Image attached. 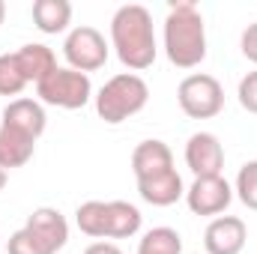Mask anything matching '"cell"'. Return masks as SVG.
Wrapping results in <instances>:
<instances>
[{"label": "cell", "mask_w": 257, "mask_h": 254, "mask_svg": "<svg viewBox=\"0 0 257 254\" xmlns=\"http://www.w3.org/2000/svg\"><path fill=\"white\" fill-rule=\"evenodd\" d=\"M111 39L117 48V57L126 69H150L156 60V33H153V15L141 3L120 6L111 21Z\"/></svg>", "instance_id": "cell-1"}, {"label": "cell", "mask_w": 257, "mask_h": 254, "mask_svg": "<svg viewBox=\"0 0 257 254\" xmlns=\"http://www.w3.org/2000/svg\"><path fill=\"white\" fill-rule=\"evenodd\" d=\"M165 51L180 69H194L206 57V27L194 3H174L165 21Z\"/></svg>", "instance_id": "cell-2"}, {"label": "cell", "mask_w": 257, "mask_h": 254, "mask_svg": "<svg viewBox=\"0 0 257 254\" xmlns=\"http://www.w3.org/2000/svg\"><path fill=\"white\" fill-rule=\"evenodd\" d=\"M150 99V87L141 75L135 72H123V75H114L96 96V111L105 123L117 126L128 117H135L138 111H144Z\"/></svg>", "instance_id": "cell-3"}, {"label": "cell", "mask_w": 257, "mask_h": 254, "mask_svg": "<svg viewBox=\"0 0 257 254\" xmlns=\"http://www.w3.org/2000/svg\"><path fill=\"white\" fill-rule=\"evenodd\" d=\"M36 93L42 102L48 105H57L66 111H78L90 102V93H93V84L84 72H75V69H54L45 81L36 84Z\"/></svg>", "instance_id": "cell-4"}, {"label": "cell", "mask_w": 257, "mask_h": 254, "mask_svg": "<svg viewBox=\"0 0 257 254\" xmlns=\"http://www.w3.org/2000/svg\"><path fill=\"white\" fill-rule=\"evenodd\" d=\"M180 108L192 120H212L224 108V90L212 75H189L177 90Z\"/></svg>", "instance_id": "cell-5"}, {"label": "cell", "mask_w": 257, "mask_h": 254, "mask_svg": "<svg viewBox=\"0 0 257 254\" xmlns=\"http://www.w3.org/2000/svg\"><path fill=\"white\" fill-rule=\"evenodd\" d=\"M63 54L69 66L75 72H96L102 69L108 60V45H105V36L96 30V27H75L69 36H66Z\"/></svg>", "instance_id": "cell-6"}, {"label": "cell", "mask_w": 257, "mask_h": 254, "mask_svg": "<svg viewBox=\"0 0 257 254\" xmlns=\"http://www.w3.org/2000/svg\"><path fill=\"white\" fill-rule=\"evenodd\" d=\"M186 200L194 215H218L230 206L233 189L224 177H197L194 186L186 191Z\"/></svg>", "instance_id": "cell-7"}, {"label": "cell", "mask_w": 257, "mask_h": 254, "mask_svg": "<svg viewBox=\"0 0 257 254\" xmlns=\"http://www.w3.org/2000/svg\"><path fill=\"white\" fill-rule=\"evenodd\" d=\"M186 165L192 168L194 180L197 177H221L224 168V147L218 144L215 135L197 132L186 144Z\"/></svg>", "instance_id": "cell-8"}, {"label": "cell", "mask_w": 257, "mask_h": 254, "mask_svg": "<svg viewBox=\"0 0 257 254\" xmlns=\"http://www.w3.org/2000/svg\"><path fill=\"white\" fill-rule=\"evenodd\" d=\"M245 239H248L245 221L236 218V215L215 218L203 233V245H206L209 254H239L245 248Z\"/></svg>", "instance_id": "cell-9"}, {"label": "cell", "mask_w": 257, "mask_h": 254, "mask_svg": "<svg viewBox=\"0 0 257 254\" xmlns=\"http://www.w3.org/2000/svg\"><path fill=\"white\" fill-rule=\"evenodd\" d=\"M24 227H27L33 236H39L54 254L69 242V224H66L63 215H60L57 209H51V206L33 209V212L27 215V224H24Z\"/></svg>", "instance_id": "cell-10"}, {"label": "cell", "mask_w": 257, "mask_h": 254, "mask_svg": "<svg viewBox=\"0 0 257 254\" xmlns=\"http://www.w3.org/2000/svg\"><path fill=\"white\" fill-rule=\"evenodd\" d=\"M0 126L15 129V132H21V135H27V138L39 141L42 132H45V111H42V105L33 102V99H15V102L6 105Z\"/></svg>", "instance_id": "cell-11"}, {"label": "cell", "mask_w": 257, "mask_h": 254, "mask_svg": "<svg viewBox=\"0 0 257 254\" xmlns=\"http://www.w3.org/2000/svg\"><path fill=\"white\" fill-rule=\"evenodd\" d=\"M132 171H135L138 180L174 171V153H171V147L165 141H144V144H138L135 153H132Z\"/></svg>", "instance_id": "cell-12"}, {"label": "cell", "mask_w": 257, "mask_h": 254, "mask_svg": "<svg viewBox=\"0 0 257 254\" xmlns=\"http://www.w3.org/2000/svg\"><path fill=\"white\" fill-rule=\"evenodd\" d=\"M138 191L147 203L153 206H171L183 197V177L174 171H165V174H156V177H147V180H138Z\"/></svg>", "instance_id": "cell-13"}, {"label": "cell", "mask_w": 257, "mask_h": 254, "mask_svg": "<svg viewBox=\"0 0 257 254\" xmlns=\"http://www.w3.org/2000/svg\"><path fill=\"white\" fill-rule=\"evenodd\" d=\"M15 60L21 66V72H24V78L27 81H45L54 69H57V60H54V51L48 48V45H24V48H18L15 51Z\"/></svg>", "instance_id": "cell-14"}, {"label": "cell", "mask_w": 257, "mask_h": 254, "mask_svg": "<svg viewBox=\"0 0 257 254\" xmlns=\"http://www.w3.org/2000/svg\"><path fill=\"white\" fill-rule=\"evenodd\" d=\"M33 150H36V141H33V138L21 135V132H15V129L0 126V165H3L6 171L27 165L30 156H33Z\"/></svg>", "instance_id": "cell-15"}, {"label": "cell", "mask_w": 257, "mask_h": 254, "mask_svg": "<svg viewBox=\"0 0 257 254\" xmlns=\"http://www.w3.org/2000/svg\"><path fill=\"white\" fill-rule=\"evenodd\" d=\"M72 21L69 0H36L33 3V24L42 33H63Z\"/></svg>", "instance_id": "cell-16"}, {"label": "cell", "mask_w": 257, "mask_h": 254, "mask_svg": "<svg viewBox=\"0 0 257 254\" xmlns=\"http://www.w3.org/2000/svg\"><path fill=\"white\" fill-rule=\"evenodd\" d=\"M141 230V212L126 200L108 203V239H128Z\"/></svg>", "instance_id": "cell-17"}, {"label": "cell", "mask_w": 257, "mask_h": 254, "mask_svg": "<svg viewBox=\"0 0 257 254\" xmlns=\"http://www.w3.org/2000/svg\"><path fill=\"white\" fill-rule=\"evenodd\" d=\"M75 221L81 227V233L93 236V239H108V203L102 200H87L78 206Z\"/></svg>", "instance_id": "cell-18"}, {"label": "cell", "mask_w": 257, "mask_h": 254, "mask_svg": "<svg viewBox=\"0 0 257 254\" xmlns=\"http://www.w3.org/2000/svg\"><path fill=\"white\" fill-rule=\"evenodd\" d=\"M138 254H183V236L174 227H153L141 239Z\"/></svg>", "instance_id": "cell-19"}, {"label": "cell", "mask_w": 257, "mask_h": 254, "mask_svg": "<svg viewBox=\"0 0 257 254\" xmlns=\"http://www.w3.org/2000/svg\"><path fill=\"white\" fill-rule=\"evenodd\" d=\"M27 84L30 81L24 78L15 54H3L0 57V96H18Z\"/></svg>", "instance_id": "cell-20"}, {"label": "cell", "mask_w": 257, "mask_h": 254, "mask_svg": "<svg viewBox=\"0 0 257 254\" xmlns=\"http://www.w3.org/2000/svg\"><path fill=\"white\" fill-rule=\"evenodd\" d=\"M236 194L239 200L257 212V162H245L236 177Z\"/></svg>", "instance_id": "cell-21"}, {"label": "cell", "mask_w": 257, "mask_h": 254, "mask_svg": "<svg viewBox=\"0 0 257 254\" xmlns=\"http://www.w3.org/2000/svg\"><path fill=\"white\" fill-rule=\"evenodd\" d=\"M9 254H54L39 236H33L27 227L9 236Z\"/></svg>", "instance_id": "cell-22"}, {"label": "cell", "mask_w": 257, "mask_h": 254, "mask_svg": "<svg viewBox=\"0 0 257 254\" xmlns=\"http://www.w3.org/2000/svg\"><path fill=\"white\" fill-rule=\"evenodd\" d=\"M239 105L248 111V114H257V72H248L242 81H239Z\"/></svg>", "instance_id": "cell-23"}, {"label": "cell", "mask_w": 257, "mask_h": 254, "mask_svg": "<svg viewBox=\"0 0 257 254\" xmlns=\"http://www.w3.org/2000/svg\"><path fill=\"white\" fill-rule=\"evenodd\" d=\"M242 54L257 66V21L242 30Z\"/></svg>", "instance_id": "cell-24"}, {"label": "cell", "mask_w": 257, "mask_h": 254, "mask_svg": "<svg viewBox=\"0 0 257 254\" xmlns=\"http://www.w3.org/2000/svg\"><path fill=\"white\" fill-rule=\"evenodd\" d=\"M84 254H123L114 242H93V245H87V251Z\"/></svg>", "instance_id": "cell-25"}, {"label": "cell", "mask_w": 257, "mask_h": 254, "mask_svg": "<svg viewBox=\"0 0 257 254\" xmlns=\"http://www.w3.org/2000/svg\"><path fill=\"white\" fill-rule=\"evenodd\" d=\"M3 186H6V168L0 165V191H3Z\"/></svg>", "instance_id": "cell-26"}, {"label": "cell", "mask_w": 257, "mask_h": 254, "mask_svg": "<svg viewBox=\"0 0 257 254\" xmlns=\"http://www.w3.org/2000/svg\"><path fill=\"white\" fill-rule=\"evenodd\" d=\"M3 15H6V6H3V0H0V24H3Z\"/></svg>", "instance_id": "cell-27"}]
</instances>
